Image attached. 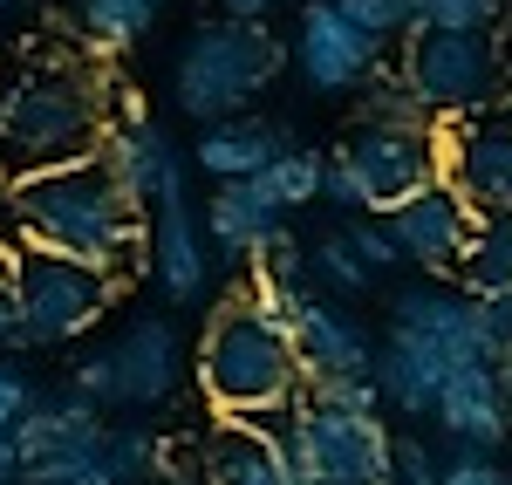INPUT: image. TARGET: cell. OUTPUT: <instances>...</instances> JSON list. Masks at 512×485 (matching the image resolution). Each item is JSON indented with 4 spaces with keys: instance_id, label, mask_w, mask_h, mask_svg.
Wrapping results in <instances>:
<instances>
[{
    "instance_id": "6da1fadb",
    "label": "cell",
    "mask_w": 512,
    "mask_h": 485,
    "mask_svg": "<svg viewBox=\"0 0 512 485\" xmlns=\"http://www.w3.org/2000/svg\"><path fill=\"white\" fill-rule=\"evenodd\" d=\"M7 192H14L21 246L69 253L117 281L144 274V205L123 192L103 151L76 164H48V171H21V178H7Z\"/></svg>"
},
{
    "instance_id": "7a4b0ae2",
    "label": "cell",
    "mask_w": 512,
    "mask_h": 485,
    "mask_svg": "<svg viewBox=\"0 0 512 485\" xmlns=\"http://www.w3.org/2000/svg\"><path fill=\"white\" fill-rule=\"evenodd\" d=\"M110 96H117V82L103 69V55H55V62H35L28 76H14L0 89V158H7V178L96 158L110 123H117Z\"/></svg>"
},
{
    "instance_id": "3957f363",
    "label": "cell",
    "mask_w": 512,
    "mask_h": 485,
    "mask_svg": "<svg viewBox=\"0 0 512 485\" xmlns=\"http://www.w3.org/2000/svg\"><path fill=\"white\" fill-rule=\"evenodd\" d=\"M192 376L219 417H239V410H260V404H301L308 397V369L294 356L287 328H274L260 315V301H253L246 281L233 294H219V308L205 315Z\"/></svg>"
},
{
    "instance_id": "277c9868",
    "label": "cell",
    "mask_w": 512,
    "mask_h": 485,
    "mask_svg": "<svg viewBox=\"0 0 512 485\" xmlns=\"http://www.w3.org/2000/svg\"><path fill=\"white\" fill-rule=\"evenodd\" d=\"M294 55L267 21H205L192 28V41L178 48V69H171V103L198 123L219 117H246V103H260L280 82Z\"/></svg>"
},
{
    "instance_id": "5b68a950",
    "label": "cell",
    "mask_w": 512,
    "mask_h": 485,
    "mask_svg": "<svg viewBox=\"0 0 512 485\" xmlns=\"http://www.w3.org/2000/svg\"><path fill=\"white\" fill-rule=\"evenodd\" d=\"M7 287H14L21 349H69L82 335H96L117 301V274L82 267L69 253H41V246H21L7 260Z\"/></svg>"
},
{
    "instance_id": "8992f818",
    "label": "cell",
    "mask_w": 512,
    "mask_h": 485,
    "mask_svg": "<svg viewBox=\"0 0 512 485\" xmlns=\"http://www.w3.org/2000/svg\"><path fill=\"white\" fill-rule=\"evenodd\" d=\"M437 123H465L485 117L499 103V89L512 82V62L492 35H458V28H410L403 35V69Z\"/></svg>"
},
{
    "instance_id": "52a82bcc",
    "label": "cell",
    "mask_w": 512,
    "mask_h": 485,
    "mask_svg": "<svg viewBox=\"0 0 512 485\" xmlns=\"http://www.w3.org/2000/svg\"><path fill=\"white\" fill-rule=\"evenodd\" d=\"M178 376H185L178 328L164 315H130L110 342H96L76 363V397H89L96 410H158L178 397Z\"/></svg>"
},
{
    "instance_id": "ba28073f",
    "label": "cell",
    "mask_w": 512,
    "mask_h": 485,
    "mask_svg": "<svg viewBox=\"0 0 512 485\" xmlns=\"http://www.w3.org/2000/svg\"><path fill=\"white\" fill-rule=\"evenodd\" d=\"M390 438L396 431H383V410L376 417H355V410H328V404H308L301 397L294 431L280 445H287L294 485H383V472H390Z\"/></svg>"
},
{
    "instance_id": "9c48e42d",
    "label": "cell",
    "mask_w": 512,
    "mask_h": 485,
    "mask_svg": "<svg viewBox=\"0 0 512 485\" xmlns=\"http://www.w3.org/2000/svg\"><path fill=\"white\" fill-rule=\"evenodd\" d=\"M335 158L349 171L362 212H383L390 219L403 199H417L424 185L444 178V123L437 130H369L362 123Z\"/></svg>"
},
{
    "instance_id": "30bf717a",
    "label": "cell",
    "mask_w": 512,
    "mask_h": 485,
    "mask_svg": "<svg viewBox=\"0 0 512 485\" xmlns=\"http://www.w3.org/2000/svg\"><path fill=\"white\" fill-rule=\"evenodd\" d=\"M294 69L315 96H342V89H362L383 62V41H369L335 0H301V21H294V41H287Z\"/></svg>"
},
{
    "instance_id": "8fae6325",
    "label": "cell",
    "mask_w": 512,
    "mask_h": 485,
    "mask_svg": "<svg viewBox=\"0 0 512 485\" xmlns=\"http://www.w3.org/2000/svg\"><path fill=\"white\" fill-rule=\"evenodd\" d=\"M390 233H396V246H403V260H410L424 281H451V274L465 267V253H472L478 212L437 178V185H424L417 199H403L390 212Z\"/></svg>"
},
{
    "instance_id": "7c38bea8",
    "label": "cell",
    "mask_w": 512,
    "mask_h": 485,
    "mask_svg": "<svg viewBox=\"0 0 512 485\" xmlns=\"http://www.w3.org/2000/svg\"><path fill=\"white\" fill-rule=\"evenodd\" d=\"M103 158H110V171L123 178V192L144 205V212L192 199V192H185V164H192V158H185V151L171 144V130H164V123H151L144 110H123V117L110 123Z\"/></svg>"
},
{
    "instance_id": "4fadbf2b",
    "label": "cell",
    "mask_w": 512,
    "mask_h": 485,
    "mask_svg": "<svg viewBox=\"0 0 512 485\" xmlns=\"http://www.w3.org/2000/svg\"><path fill=\"white\" fill-rule=\"evenodd\" d=\"M444 185L472 205L478 219L512 212V123L465 117L444 130Z\"/></svg>"
},
{
    "instance_id": "5bb4252c",
    "label": "cell",
    "mask_w": 512,
    "mask_h": 485,
    "mask_svg": "<svg viewBox=\"0 0 512 485\" xmlns=\"http://www.w3.org/2000/svg\"><path fill=\"white\" fill-rule=\"evenodd\" d=\"M144 274L171 308H192L212 287V240H205V219H192L185 205H158L144 212Z\"/></svg>"
},
{
    "instance_id": "9a60e30c",
    "label": "cell",
    "mask_w": 512,
    "mask_h": 485,
    "mask_svg": "<svg viewBox=\"0 0 512 485\" xmlns=\"http://www.w3.org/2000/svg\"><path fill=\"white\" fill-rule=\"evenodd\" d=\"M287 335H294V356L308 369V383L315 376H376V335L355 322L342 301H328V294H308L301 287Z\"/></svg>"
},
{
    "instance_id": "2e32d148",
    "label": "cell",
    "mask_w": 512,
    "mask_h": 485,
    "mask_svg": "<svg viewBox=\"0 0 512 485\" xmlns=\"http://www.w3.org/2000/svg\"><path fill=\"white\" fill-rule=\"evenodd\" d=\"M390 335L417 342L444 356L451 369L478 363V342H472V294H451L444 281H424V287H403L390 294Z\"/></svg>"
},
{
    "instance_id": "e0dca14e",
    "label": "cell",
    "mask_w": 512,
    "mask_h": 485,
    "mask_svg": "<svg viewBox=\"0 0 512 485\" xmlns=\"http://www.w3.org/2000/svg\"><path fill=\"white\" fill-rule=\"evenodd\" d=\"M437 431L451 438V445H465V451H492L512 438V410L506 397H499V369L492 363H465V369H451V383L437 390Z\"/></svg>"
},
{
    "instance_id": "ac0fdd59",
    "label": "cell",
    "mask_w": 512,
    "mask_h": 485,
    "mask_svg": "<svg viewBox=\"0 0 512 485\" xmlns=\"http://www.w3.org/2000/svg\"><path fill=\"white\" fill-rule=\"evenodd\" d=\"M205 240L219 246L226 260H267L274 246H287V226H280V205H267L253 192V178H239V185H212V199H205Z\"/></svg>"
},
{
    "instance_id": "d6986e66",
    "label": "cell",
    "mask_w": 512,
    "mask_h": 485,
    "mask_svg": "<svg viewBox=\"0 0 512 485\" xmlns=\"http://www.w3.org/2000/svg\"><path fill=\"white\" fill-rule=\"evenodd\" d=\"M192 479L198 485H294V465H287V445H267V438L219 417L192 445Z\"/></svg>"
},
{
    "instance_id": "ffe728a7",
    "label": "cell",
    "mask_w": 512,
    "mask_h": 485,
    "mask_svg": "<svg viewBox=\"0 0 512 485\" xmlns=\"http://www.w3.org/2000/svg\"><path fill=\"white\" fill-rule=\"evenodd\" d=\"M294 151V137L267 117H219L198 130V151L192 164L212 178V185H239V178H253V171H267L274 158Z\"/></svg>"
},
{
    "instance_id": "44dd1931",
    "label": "cell",
    "mask_w": 512,
    "mask_h": 485,
    "mask_svg": "<svg viewBox=\"0 0 512 485\" xmlns=\"http://www.w3.org/2000/svg\"><path fill=\"white\" fill-rule=\"evenodd\" d=\"M103 431L110 424L89 397H35V410L14 424V451H21V465H48V458L103 445Z\"/></svg>"
},
{
    "instance_id": "7402d4cb",
    "label": "cell",
    "mask_w": 512,
    "mask_h": 485,
    "mask_svg": "<svg viewBox=\"0 0 512 485\" xmlns=\"http://www.w3.org/2000/svg\"><path fill=\"white\" fill-rule=\"evenodd\" d=\"M444 383H451V363L431 356V349H417V342H403V335H390V342L376 349V390H383V404H390L396 417H431Z\"/></svg>"
},
{
    "instance_id": "603a6c76",
    "label": "cell",
    "mask_w": 512,
    "mask_h": 485,
    "mask_svg": "<svg viewBox=\"0 0 512 485\" xmlns=\"http://www.w3.org/2000/svg\"><path fill=\"white\" fill-rule=\"evenodd\" d=\"M158 7L164 0H76V35H82L89 55L117 62L123 48H137V41L151 35Z\"/></svg>"
},
{
    "instance_id": "cb8c5ba5",
    "label": "cell",
    "mask_w": 512,
    "mask_h": 485,
    "mask_svg": "<svg viewBox=\"0 0 512 485\" xmlns=\"http://www.w3.org/2000/svg\"><path fill=\"white\" fill-rule=\"evenodd\" d=\"M321 178H328V151H308V144H294L287 158H274L267 171H253V192L280 212H294V205H321Z\"/></svg>"
},
{
    "instance_id": "d4e9b609",
    "label": "cell",
    "mask_w": 512,
    "mask_h": 485,
    "mask_svg": "<svg viewBox=\"0 0 512 485\" xmlns=\"http://www.w3.org/2000/svg\"><path fill=\"white\" fill-rule=\"evenodd\" d=\"M458 281H465V294H512V212L478 219L472 253H465Z\"/></svg>"
},
{
    "instance_id": "484cf974",
    "label": "cell",
    "mask_w": 512,
    "mask_h": 485,
    "mask_svg": "<svg viewBox=\"0 0 512 485\" xmlns=\"http://www.w3.org/2000/svg\"><path fill=\"white\" fill-rule=\"evenodd\" d=\"M362 123H369V130H437L431 103L403 76H369L362 82Z\"/></svg>"
},
{
    "instance_id": "4316f807",
    "label": "cell",
    "mask_w": 512,
    "mask_h": 485,
    "mask_svg": "<svg viewBox=\"0 0 512 485\" xmlns=\"http://www.w3.org/2000/svg\"><path fill=\"white\" fill-rule=\"evenodd\" d=\"M301 267L315 274L328 294H369L376 287V274L362 267V253L349 246V233H328V240H315L308 253H301Z\"/></svg>"
},
{
    "instance_id": "83f0119b",
    "label": "cell",
    "mask_w": 512,
    "mask_h": 485,
    "mask_svg": "<svg viewBox=\"0 0 512 485\" xmlns=\"http://www.w3.org/2000/svg\"><path fill=\"white\" fill-rule=\"evenodd\" d=\"M335 7H342L369 41H383V48L403 41L410 28H424V0H335Z\"/></svg>"
},
{
    "instance_id": "f1b7e54d",
    "label": "cell",
    "mask_w": 512,
    "mask_h": 485,
    "mask_svg": "<svg viewBox=\"0 0 512 485\" xmlns=\"http://www.w3.org/2000/svg\"><path fill=\"white\" fill-rule=\"evenodd\" d=\"M472 342L478 363H512V294H472Z\"/></svg>"
},
{
    "instance_id": "f546056e",
    "label": "cell",
    "mask_w": 512,
    "mask_h": 485,
    "mask_svg": "<svg viewBox=\"0 0 512 485\" xmlns=\"http://www.w3.org/2000/svg\"><path fill=\"white\" fill-rule=\"evenodd\" d=\"M506 0H424V28H458V35H492Z\"/></svg>"
},
{
    "instance_id": "4dcf8cb0",
    "label": "cell",
    "mask_w": 512,
    "mask_h": 485,
    "mask_svg": "<svg viewBox=\"0 0 512 485\" xmlns=\"http://www.w3.org/2000/svg\"><path fill=\"white\" fill-rule=\"evenodd\" d=\"M308 404L376 417V410H383V390H376V376H315V383H308Z\"/></svg>"
},
{
    "instance_id": "1f68e13d",
    "label": "cell",
    "mask_w": 512,
    "mask_h": 485,
    "mask_svg": "<svg viewBox=\"0 0 512 485\" xmlns=\"http://www.w3.org/2000/svg\"><path fill=\"white\" fill-rule=\"evenodd\" d=\"M349 246L362 253V267H369L376 281L396 274V267H410L403 246H396V233H390V219H349Z\"/></svg>"
},
{
    "instance_id": "d6a6232c",
    "label": "cell",
    "mask_w": 512,
    "mask_h": 485,
    "mask_svg": "<svg viewBox=\"0 0 512 485\" xmlns=\"http://www.w3.org/2000/svg\"><path fill=\"white\" fill-rule=\"evenodd\" d=\"M383 485H437V458L424 438H390V472Z\"/></svg>"
},
{
    "instance_id": "836d02e7",
    "label": "cell",
    "mask_w": 512,
    "mask_h": 485,
    "mask_svg": "<svg viewBox=\"0 0 512 485\" xmlns=\"http://www.w3.org/2000/svg\"><path fill=\"white\" fill-rule=\"evenodd\" d=\"M35 397H41L35 376H28L21 363H7V356H0V431H14V424L35 410Z\"/></svg>"
},
{
    "instance_id": "e575fe53",
    "label": "cell",
    "mask_w": 512,
    "mask_h": 485,
    "mask_svg": "<svg viewBox=\"0 0 512 485\" xmlns=\"http://www.w3.org/2000/svg\"><path fill=\"white\" fill-rule=\"evenodd\" d=\"M437 485H512V479L492 465V458H485V451H458V458L437 472Z\"/></svg>"
},
{
    "instance_id": "d590c367",
    "label": "cell",
    "mask_w": 512,
    "mask_h": 485,
    "mask_svg": "<svg viewBox=\"0 0 512 485\" xmlns=\"http://www.w3.org/2000/svg\"><path fill=\"white\" fill-rule=\"evenodd\" d=\"M321 199L335 205V212H362V199H355L349 171H342V158H328V178H321Z\"/></svg>"
},
{
    "instance_id": "8d00e7d4",
    "label": "cell",
    "mask_w": 512,
    "mask_h": 485,
    "mask_svg": "<svg viewBox=\"0 0 512 485\" xmlns=\"http://www.w3.org/2000/svg\"><path fill=\"white\" fill-rule=\"evenodd\" d=\"M0 349H21V322H14V287H7V267H0Z\"/></svg>"
},
{
    "instance_id": "74e56055",
    "label": "cell",
    "mask_w": 512,
    "mask_h": 485,
    "mask_svg": "<svg viewBox=\"0 0 512 485\" xmlns=\"http://www.w3.org/2000/svg\"><path fill=\"white\" fill-rule=\"evenodd\" d=\"M219 7H226L233 21H267V14H274L280 0H219Z\"/></svg>"
},
{
    "instance_id": "f35d334b",
    "label": "cell",
    "mask_w": 512,
    "mask_h": 485,
    "mask_svg": "<svg viewBox=\"0 0 512 485\" xmlns=\"http://www.w3.org/2000/svg\"><path fill=\"white\" fill-rule=\"evenodd\" d=\"M21 479V451H14V431H0V485Z\"/></svg>"
},
{
    "instance_id": "ab89813d",
    "label": "cell",
    "mask_w": 512,
    "mask_h": 485,
    "mask_svg": "<svg viewBox=\"0 0 512 485\" xmlns=\"http://www.w3.org/2000/svg\"><path fill=\"white\" fill-rule=\"evenodd\" d=\"M499 397H506V410H512V363H499Z\"/></svg>"
},
{
    "instance_id": "60d3db41",
    "label": "cell",
    "mask_w": 512,
    "mask_h": 485,
    "mask_svg": "<svg viewBox=\"0 0 512 485\" xmlns=\"http://www.w3.org/2000/svg\"><path fill=\"white\" fill-rule=\"evenodd\" d=\"M7 7H14V0H0V14H7Z\"/></svg>"
},
{
    "instance_id": "b9f144b4",
    "label": "cell",
    "mask_w": 512,
    "mask_h": 485,
    "mask_svg": "<svg viewBox=\"0 0 512 485\" xmlns=\"http://www.w3.org/2000/svg\"><path fill=\"white\" fill-rule=\"evenodd\" d=\"M178 485H198V479H178Z\"/></svg>"
},
{
    "instance_id": "7bdbcfd3",
    "label": "cell",
    "mask_w": 512,
    "mask_h": 485,
    "mask_svg": "<svg viewBox=\"0 0 512 485\" xmlns=\"http://www.w3.org/2000/svg\"><path fill=\"white\" fill-rule=\"evenodd\" d=\"M0 89H7V82H0Z\"/></svg>"
}]
</instances>
